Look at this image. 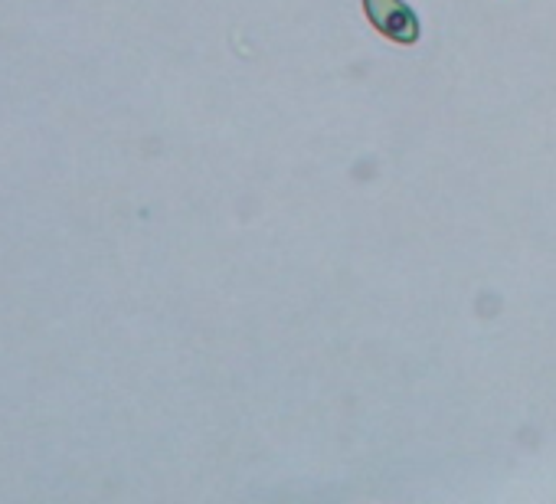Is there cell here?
Returning <instances> with one entry per match:
<instances>
[{"mask_svg": "<svg viewBox=\"0 0 556 504\" xmlns=\"http://www.w3.org/2000/svg\"><path fill=\"white\" fill-rule=\"evenodd\" d=\"M364 14L377 27V34H383L393 43L409 47L419 40V21L403 0H364Z\"/></svg>", "mask_w": 556, "mask_h": 504, "instance_id": "6da1fadb", "label": "cell"}]
</instances>
